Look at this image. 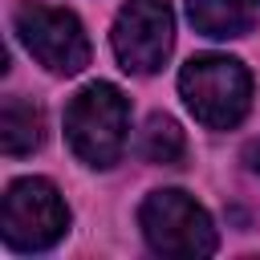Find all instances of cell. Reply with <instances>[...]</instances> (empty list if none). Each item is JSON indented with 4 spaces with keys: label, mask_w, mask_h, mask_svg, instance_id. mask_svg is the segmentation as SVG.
Returning <instances> with one entry per match:
<instances>
[{
    "label": "cell",
    "mask_w": 260,
    "mask_h": 260,
    "mask_svg": "<svg viewBox=\"0 0 260 260\" xmlns=\"http://www.w3.org/2000/svg\"><path fill=\"white\" fill-rule=\"evenodd\" d=\"M126 130H130V102L118 85L93 81L81 93H73L65 110V138L81 162L114 167L126 150Z\"/></svg>",
    "instance_id": "cell-1"
},
{
    "label": "cell",
    "mask_w": 260,
    "mask_h": 260,
    "mask_svg": "<svg viewBox=\"0 0 260 260\" xmlns=\"http://www.w3.org/2000/svg\"><path fill=\"white\" fill-rule=\"evenodd\" d=\"M179 89L195 122H203L207 130H232L252 106V73L236 57L219 53L191 57L179 73Z\"/></svg>",
    "instance_id": "cell-2"
},
{
    "label": "cell",
    "mask_w": 260,
    "mask_h": 260,
    "mask_svg": "<svg viewBox=\"0 0 260 260\" xmlns=\"http://www.w3.org/2000/svg\"><path fill=\"white\" fill-rule=\"evenodd\" d=\"M138 223L146 244L158 256H211L215 252V228L211 215L187 195V191H154L138 207Z\"/></svg>",
    "instance_id": "cell-3"
},
{
    "label": "cell",
    "mask_w": 260,
    "mask_h": 260,
    "mask_svg": "<svg viewBox=\"0 0 260 260\" xmlns=\"http://www.w3.org/2000/svg\"><path fill=\"white\" fill-rule=\"evenodd\" d=\"M4 244L12 252H45L69 228V207L49 179H16L4 195Z\"/></svg>",
    "instance_id": "cell-4"
},
{
    "label": "cell",
    "mask_w": 260,
    "mask_h": 260,
    "mask_svg": "<svg viewBox=\"0 0 260 260\" xmlns=\"http://www.w3.org/2000/svg\"><path fill=\"white\" fill-rule=\"evenodd\" d=\"M16 37L49 73L73 77L89 65V37H85L81 20L65 8L24 0L16 8Z\"/></svg>",
    "instance_id": "cell-5"
},
{
    "label": "cell",
    "mask_w": 260,
    "mask_h": 260,
    "mask_svg": "<svg viewBox=\"0 0 260 260\" xmlns=\"http://www.w3.org/2000/svg\"><path fill=\"white\" fill-rule=\"evenodd\" d=\"M114 53L126 73H154L171 57L175 16L167 0H130L114 20Z\"/></svg>",
    "instance_id": "cell-6"
},
{
    "label": "cell",
    "mask_w": 260,
    "mask_h": 260,
    "mask_svg": "<svg viewBox=\"0 0 260 260\" xmlns=\"http://www.w3.org/2000/svg\"><path fill=\"white\" fill-rule=\"evenodd\" d=\"M41 130H45V118L32 102L24 98H4L0 106V146L4 154H28L41 146Z\"/></svg>",
    "instance_id": "cell-7"
},
{
    "label": "cell",
    "mask_w": 260,
    "mask_h": 260,
    "mask_svg": "<svg viewBox=\"0 0 260 260\" xmlns=\"http://www.w3.org/2000/svg\"><path fill=\"white\" fill-rule=\"evenodd\" d=\"M187 16L203 37H215V41L244 37L252 28V16L240 0H187Z\"/></svg>",
    "instance_id": "cell-8"
},
{
    "label": "cell",
    "mask_w": 260,
    "mask_h": 260,
    "mask_svg": "<svg viewBox=\"0 0 260 260\" xmlns=\"http://www.w3.org/2000/svg\"><path fill=\"white\" fill-rule=\"evenodd\" d=\"M138 150H142V158H146V162L175 167V162L183 158L187 142H183V130H179V126H175L167 114H154V118L146 122V130H142V142H138Z\"/></svg>",
    "instance_id": "cell-9"
},
{
    "label": "cell",
    "mask_w": 260,
    "mask_h": 260,
    "mask_svg": "<svg viewBox=\"0 0 260 260\" xmlns=\"http://www.w3.org/2000/svg\"><path fill=\"white\" fill-rule=\"evenodd\" d=\"M248 162H252V171H260V146H252V150H248Z\"/></svg>",
    "instance_id": "cell-10"
},
{
    "label": "cell",
    "mask_w": 260,
    "mask_h": 260,
    "mask_svg": "<svg viewBox=\"0 0 260 260\" xmlns=\"http://www.w3.org/2000/svg\"><path fill=\"white\" fill-rule=\"evenodd\" d=\"M256 4H260V0H256Z\"/></svg>",
    "instance_id": "cell-11"
}]
</instances>
